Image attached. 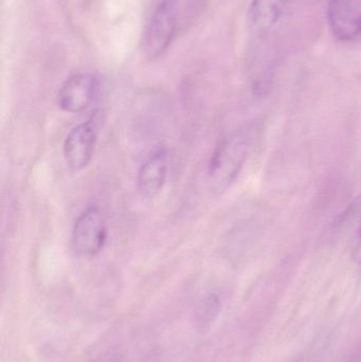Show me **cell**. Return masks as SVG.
Here are the masks:
<instances>
[{
  "mask_svg": "<svg viewBox=\"0 0 361 362\" xmlns=\"http://www.w3.org/2000/svg\"><path fill=\"white\" fill-rule=\"evenodd\" d=\"M199 0H161L148 19L142 49L150 59L162 55L199 12Z\"/></svg>",
  "mask_w": 361,
  "mask_h": 362,
  "instance_id": "6da1fadb",
  "label": "cell"
},
{
  "mask_svg": "<svg viewBox=\"0 0 361 362\" xmlns=\"http://www.w3.org/2000/svg\"><path fill=\"white\" fill-rule=\"evenodd\" d=\"M248 148V136L242 132L220 142L210 161V177L220 187L230 185L245 163Z\"/></svg>",
  "mask_w": 361,
  "mask_h": 362,
  "instance_id": "7a4b0ae2",
  "label": "cell"
},
{
  "mask_svg": "<svg viewBox=\"0 0 361 362\" xmlns=\"http://www.w3.org/2000/svg\"><path fill=\"white\" fill-rule=\"evenodd\" d=\"M107 240V225L99 206L85 209L74 223L72 246L80 257H91L101 252Z\"/></svg>",
  "mask_w": 361,
  "mask_h": 362,
  "instance_id": "3957f363",
  "label": "cell"
},
{
  "mask_svg": "<svg viewBox=\"0 0 361 362\" xmlns=\"http://www.w3.org/2000/svg\"><path fill=\"white\" fill-rule=\"evenodd\" d=\"M100 89V81L91 72H76L59 87L57 104L64 112L80 114L93 104Z\"/></svg>",
  "mask_w": 361,
  "mask_h": 362,
  "instance_id": "277c9868",
  "label": "cell"
},
{
  "mask_svg": "<svg viewBox=\"0 0 361 362\" xmlns=\"http://www.w3.org/2000/svg\"><path fill=\"white\" fill-rule=\"evenodd\" d=\"M328 21L333 35L339 42L361 40V0H330Z\"/></svg>",
  "mask_w": 361,
  "mask_h": 362,
  "instance_id": "5b68a950",
  "label": "cell"
},
{
  "mask_svg": "<svg viewBox=\"0 0 361 362\" xmlns=\"http://www.w3.org/2000/svg\"><path fill=\"white\" fill-rule=\"evenodd\" d=\"M97 140V131L90 121L81 123L69 132L64 141L63 154L71 171H82L89 165Z\"/></svg>",
  "mask_w": 361,
  "mask_h": 362,
  "instance_id": "8992f818",
  "label": "cell"
},
{
  "mask_svg": "<svg viewBox=\"0 0 361 362\" xmlns=\"http://www.w3.org/2000/svg\"><path fill=\"white\" fill-rule=\"evenodd\" d=\"M295 0H252L249 17L252 29L260 37L273 34L290 14Z\"/></svg>",
  "mask_w": 361,
  "mask_h": 362,
  "instance_id": "52a82bcc",
  "label": "cell"
},
{
  "mask_svg": "<svg viewBox=\"0 0 361 362\" xmlns=\"http://www.w3.org/2000/svg\"><path fill=\"white\" fill-rule=\"evenodd\" d=\"M169 169V152L165 146L157 148L148 157L138 173V191L142 197L154 198L162 189Z\"/></svg>",
  "mask_w": 361,
  "mask_h": 362,
  "instance_id": "ba28073f",
  "label": "cell"
},
{
  "mask_svg": "<svg viewBox=\"0 0 361 362\" xmlns=\"http://www.w3.org/2000/svg\"><path fill=\"white\" fill-rule=\"evenodd\" d=\"M352 257H353L355 263H357L358 265H361V227L360 234H358L357 242H356L353 252H352Z\"/></svg>",
  "mask_w": 361,
  "mask_h": 362,
  "instance_id": "9c48e42d",
  "label": "cell"
}]
</instances>
